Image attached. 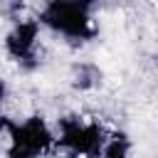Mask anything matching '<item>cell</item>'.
Segmentation results:
<instances>
[{
	"instance_id": "cell-1",
	"label": "cell",
	"mask_w": 158,
	"mask_h": 158,
	"mask_svg": "<svg viewBox=\"0 0 158 158\" xmlns=\"http://www.w3.org/2000/svg\"><path fill=\"white\" fill-rule=\"evenodd\" d=\"M0 131L5 133V158H47L57 151L54 126L40 114L0 118Z\"/></svg>"
},
{
	"instance_id": "cell-2",
	"label": "cell",
	"mask_w": 158,
	"mask_h": 158,
	"mask_svg": "<svg viewBox=\"0 0 158 158\" xmlns=\"http://www.w3.org/2000/svg\"><path fill=\"white\" fill-rule=\"evenodd\" d=\"M37 20L44 30L67 42H89L96 35L94 10L81 0H44Z\"/></svg>"
},
{
	"instance_id": "cell-3",
	"label": "cell",
	"mask_w": 158,
	"mask_h": 158,
	"mask_svg": "<svg viewBox=\"0 0 158 158\" xmlns=\"http://www.w3.org/2000/svg\"><path fill=\"white\" fill-rule=\"evenodd\" d=\"M54 133H57V151H62L64 156L99 158V153H101L111 131L96 118H86V116H79V114H67V116L57 118Z\"/></svg>"
},
{
	"instance_id": "cell-4",
	"label": "cell",
	"mask_w": 158,
	"mask_h": 158,
	"mask_svg": "<svg viewBox=\"0 0 158 158\" xmlns=\"http://www.w3.org/2000/svg\"><path fill=\"white\" fill-rule=\"evenodd\" d=\"M42 25L37 17H20L12 22V27L7 30L5 40H2V49L5 54L25 72L35 69L40 64L37 54H40V37H42Z\"/></svg>"
},
{
	"instance_id": "cell-5",
	"label": "cell",
	"mask_w": 158,
	"mask_h": 158,
	"mask_svg": "<svg viewBox=\"0 0 158 158\" xmlns=\"http://www.w3.org/2000/svg\"><path fill=\"white\" fill-rule=\"evenodd\" d=\"M131 153H133L131 138L123 131H111L101 153H99V158H131Z\"/></svg>"
},
{
	"instance_id": "cell-6",
	"label": "cell",
	"mask_w": 158,
	"mask_h": 158,
	"mask_svg": "<svg viewBox=\"0 0 158 158\" xmlns=\"http://www.w3.org/2000/svg\"><path fill=\"white\" fill-rule=\"evenodd\" d=\"M72 79H74L77 89H94L101 81V72L94 64H79V67H74V77Z\"/></svg>"
},
{
	"instance_id": "cell-7",
	"label": "cell",
	"mask_w": 158,
	"mask_h": 158,
	"mask_svg": "<svg viewBox=\"0 0 158 158\" xmlns=\"http://www.w3.org/2000/svg\"><path fill=\"white\" fill-rule=\"evenodd\" d=\"M7 96H10V86H7V81L0 77V106L7 101Z\"/></svg>"
},
{
	"instance_id": "cell-8",
	"label": "cell",
	"mask_w": 158,
	"mask_h": 158,
	"mask_svg": "<svg viewBox=\"0 0 158 158\" xmlns=\"http://www.w3.org/2000/svg\"><path fill=\"white\" fill-rule=\"evenodd\" d=\"M67 158H89V156H67Z\"/></svg>"
}]
</instances>
